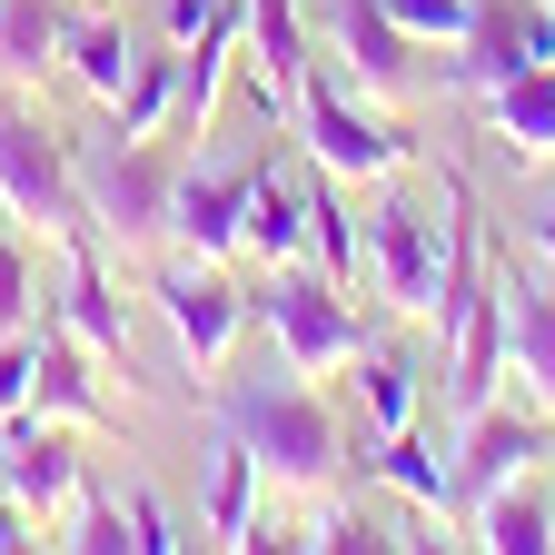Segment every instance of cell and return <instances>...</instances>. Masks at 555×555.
Instances as JSON below:
<instances>
[{"label": "cell", "instance_id": "1", "mask_svg": "<svg viewBox=\"0 0 555 555\" xmlns=\"http://www.w3.org/2000/svg\"><path fill=\"white\" fill-rule=\"evenodd\" d=\"M208 427L258 456L268 496H308L318 506V496H337V476H347V416L288 358L258 367V377H219V387H208Z\"/></svg>", "mask_w": 555, "mask_h": 555}, {"label": "cell", "instance_id": "2", "mask_svg": "<svg viewBox=\"0 0 555 555\" xmlns=\"http://www.w3.org/2000/svg\"><path fill=\"white\" fill-rule=\"evenodd\" d=\"M69 159H80V198H90V229L100 248L139 258V248H159L169 238V189H179V159H189V139L150 129V139H69Z\"/></svg>", "mask_w": 555, "mask_h": 555}, {"label": "cell", "instance_id": "3", "mask_svg": "<svg viewBox=\"0 0 555 555\" xmlns=\"http://www.w3.org/2000/svg\"><path fill=\"white\" fill-rule=\"evenodd\" d=\"M298 150L327 169V179H347V189H377V179H406L416 169V139L387 119V100H367L347 69H308V90H298Z\"/></svg>", "mask_w": 555, "mask_h": 555}, {"label": "cell", "instance_id": "4", "mask_svg": "<svg viewBox=\"0 0 555 555\" xmlns=\"http://www.w3.org/2000/svg\"><path fill=\"white\" fill-rule=\"evenodd\" d=\"M358 248H367V288L406 327L437 337V318H447V208H427V198H406L397 179H377V208H367Z\"/></svg>", "mask_w": 555, "mask_h": 555}, {"label": "cell", "instance_id": "5", "mask_svg": "<svg viewBox=\"0 0 555 555\" xmlns=\"http://www.w3.org/2000/svg\"><path fill=\"white\" fill-rule=\"evenodd\" d=\"M0 208L40 238V248H90V198H80V159L40 109H0Z\"/></svg>", "mask_w": 555, "mask_h": 555}, {"label": "cell", "instance_id": "6", "mask_svg": "<svg viewBox=\"0 0 555 555\" xmlns=\"http://www.w3.org/2000/svg\"><path fill=\"white\" fill-rule=\"evenodd\" d=\"M258 327L278 337V358H288L298 377H337V367H358V347H367V318L347 308V278H327L318 258L268 268V288H258Z\"/></svg>", "mask_w": 555, "mask_h": 555}, {"label": "cell", "instance_id": "7", "mask_svg": "<svg viewBox=\"0 0 555 555\" xmlns=\"http://www.w3.org/2000/svg\"><path fill=\"white\" fill-rule=\"evenodd\" d=\"M150 308H159V327H169L189 377H219L238 358V337L258 327V298L229 278V258H169L150 278Z\"/></svg>", "mask_w": 555, "mask_h": 555}, {"label": "cell", "instance_id": "8", "mask_svg": "<svg viewBox=\"0 0 555 555\" xmlns=\"http://www.w3.org/2000/svg\"><path fill=\"white\" fill-rule=\"evenodd\" d=\"M268 150H189L169 189V238L179 258H248V198Z\"/></svg>", "mask_w": 555, "mask_h": 555}, {"label": "cell", "instance_id": "9", "mask_svg": "<svg viewBox=\"0 0 555 555\" xmlns=\"http://www.w3.org/2000/svg\"><path fill=\"white\" fill-rule=\"evenodd\" d=\"M447 456H456V526H466V506H476V496H496L506 476H535V466L555 456V416H545V406H526V397H516V406L496 397V406H476L466 427H456V447H447Z\"/></svg>", "mask_w": 555, "mask_h": 555}, {"label": "cell", "instance_id": "10", "mask_svg": "<svg viewBox=\"0 0 555 555\" xmlns=\"http://www.w3.org/2000/svg\"><path fill=\"white\" fill-rule=\"evenodd\" d=\"M318 60L347 69L367 100H406L416 90V40L387 21V0H318Z\"/></svg>", "mask_w": 555, "mask_h": 555}, {"label": "cell", "instance_id": "11", "mask_svg": "<svg viewBox=\"0 0 555 555\" xmlns=\"http://www.w3.org/2000/svg\"><path fill=\"white\" fill-rule=\"evenodd\" d=\"M437 347H447V377H437V387H447V416L466 427L476 406L506 397V288H496V278H486V288H456Z\"/></svg>", "mask_w": 555, "mask_h": 555}, {"label": "cell", "instance_id": "12", "mask_svg": "<svg viewBox=\"0 0 555 555\" xmlns=\"http://www.w3.org/2000/svg\"><path fill=\"white\" fill-rule=\"evenodd\" d=\"M0 486H11V506L21 516H40V526H60V506L90 486V466H80V427H60V416H0Z\"/></svg>", "mask_w": 555, "mask_h": 555}, {"label": "cell", "instance_id": "13", "mask_svg": "<svg viewBox=\"0 0 555 555\" xmlns=\"http://www.w3.org/2000/svg\"><path fill=\"white\" fill-rule=\"evenodd\" d=\"M238 21H248V80H258L268 129L298 119V90H308V69H318V21H308V0H238Z\"/></svg>", "mask_w": 555, "mask_h": 555}, {"label": "cell", "instance_id": "14", "mask_svg": "<svg viewBox=\"0 0 555 555\" xmlns=\"http://www.w3.org/2000/svg\"><path fill=\"white\" fill-rule=\"evenodd\" d=\"M268 506L278 496H268L258 456L208 427V447H198V535L208 545H268Z\"/></svg>", "mask_w": 555, "mask_h": 555}, {"label": "cell", "instance_id": "15", "mask_svg": "<svg viewBox=\"0 0 555 555\" xmlns=\"http://www.w3.org/2000/svg\"><path fill=\"white\" fill-rule=\"evenodd\" d=\"M496 288H506V377L526 406L555 416V278L535 258V268H496Z\"/></svg>", "mask_w": 555, "mask_h": 555}, {"label": "cell", "instance_id": "16", "mask_svg": "<svg viewBox=\"0 0 555 555\" xmlns=\"http://www.w3.org/2000/svg\"><path fill=\"white\" fill-rule=\"evenodd\" d=\"M50 327H69L100 367H119V358H129V298H119V278H109L100 238H90V248H60V298H50Z\"/></svg>", "mask_w": 555, "mask_h": 555}, {"label": "cell", "instance_id": "17", "mask_svg": "<svg viewBox=\"0 0 555 555\" xmlns=\"http://www.w3.org/2000/svg\"><path fill=\"white\" fill-rule=\"evenodd\" d=\"M40 337V367H30V416H60V427H80V437H100V427H119V406H109V387H100V358L69 327H30Z\"/></svg>", "mask_w": 555, "mask_h": 555}, {"label": "cell", "instance_id": "18", "mask_svg": "<svg viewBox=\"0 0 555 555\" xmlns=\"http://www.w3.org/2000/svg\"><path fill=\"white\" fill-rule=\"evenodd\" d=\"M437 60H447L456 100H486L496 80H516V69H545V60H526V0H476L456 50H437Z\"/></svg>", "mask_w": 555, "mask_h": 555}, {"label": "cell", "instance_id": "19", "mask_svg": "<svg viewBox=\"0 0 555 555\" xmlns=\"http://www.w3.org/2000/svg\"><path fill=\"white\" fill-rule=\"evenodd\" d=\"M60 69H69V80H80L100 109L129 90L139 40H129V21H119V0H80V11H69V30H60Z\"/></svg>", "mask_w": 555, "mask_h": 555}, {"label": "cell", "instance_id": "20", "mask_svg": "<svg viewBox=\"0 0 555 555\" xmlns=\"http://www.w3.org/2000/svg\"><path fill=\"white\" fill-rule=\"evenodd\" d=\"M476 119H486V139H496L506 159L555 169V69H516V80H496V90L476 100Z\"/></svg>", "mask_w": 555, "mask_h": 555}, {"label": "cell", "instance_id": "21", "mask_svg": "<svg viewBox=\"0 0 555 555\" xmlns=\"http://www.w3.org/2000/svg\"><path fill=\"white\" fill-rule=\"evenodd\" d=\"M466 545H486V555H545L555 545V486H545V466L506 476L496 496H476L466 506Z\"/></svg>", "mask_w": 555, "mask_h": 555}, {"label": "cell", "instance_id": "22", "mask_svg": "<svg viewBox=\"0 0 555 555\" xmlns=\"http://www.w3.org/2000/svg\"><path fill=\"white\" fill-rule=\"evenodd\" d=\"M248 258L258 268H288V258H308V169H288V159H258V198H248Z\"/></svg>", "mask_w": 555, "mask_h": 555}, {"label": "cell", "instance_id": "23", "mask_svg": "<svg viewBox=\"0 0 555 555\" xmlns=\"http://www.w3.org/2000/svg\"><path fill=\"white\" fill-rule=\"evenodd\" d=\"M367 466L397 486V496H406L416 516L456 526V456H447V447H427L416 427H397V437H377V447H367Z\"/></svg>", "mask_w": 555, "mask_h": 555}, {"label": "cell", "instance_id": "24", "mask_svg": "<svg viewBox=\"0 0 555 555\" xmlns=\"http://www.w3.org/2000/svg\"><path fill=\"white\" fill-rule=\"evenodd\" d=\"M60 30H69V0H0V80L40 90L60 69Z\"/></svg>", "mask_w": 555, "mask_h": 555}, {"label": "cell", "instance_id": "25", "mask_svg": "<svg viewBox=\"0 0 555 555\" xmlns=\"http://www.w3.org/2000/svg\"><path fill=\"white\" fill-rule=\"evenodd\" d=\"M416 406H427V367L397 358V347H358V416H367V437L416 427Z\"/></svg>", "mask_w": 555, "mask_h": 555}, {"label": "cell", "instance_id": "26", "mask_svg": "<svg viewBox=\"0 0 555 555\" xmlns=\"http://www.w3.org/2000/svg\"><path fill=\"white\" fill-rule=\"evenodd\" d=\"M308 258H318L327 278H347V288L367 278V248H358V208H347V179H327L318 159H308Z\"/></svg>", "mask_w": 555, "mask_h": 555}, {"label": "cell", "instance_id": "27", "mask_svg": "<svg viewBox=\"0 0 555 555\" xmlns=\"http://www.w3.org/2000/svg\"><path fill=\"white\" fill-rule=\"evenodd\" d=\"M169 109H179V50L159 40V50H139L129 90L109 100V129H119V139H150V129H169Z\"/></svg>", "mask_w": 555, "mask_h": 555}, {"label": "cell", "instance_id": "28", "mask_svg": "<svg viewBox=\"0 0 555 555\" xmlns=\"http://www.w3.org/2000/svg\"><path fill=\"white\" fill-rule=\"evenodd\" d=\"M50 545H80V555H119V545H129V516H119V496L80 486V496L60 506V535H50Z\"/></svg>", "mask_w": 555, "mask_h": 555}, {"label": "cell", "instance_id": "29", "mask_svg": "<svg viewBox=\"0 0 555 555\" xmlns=\"http://www.w3.org/2000/svg\"><path fill=\"white\" fill-rule=\"evenodd\" d=\"M40 268H30V229H0V327H40Z\"/></svg>", "mask_w": 555, "mask_h": 555}, {"label": "cell", "instance_id": "30", "mask_svg": "<svg viewBox=\"0 0 555 555\" xmlns=\"http://www.w3.org/2000/svg\"><path fill=\"white\" fill-rule=\"evenodd\" d=\"M466 11H476V0H387V21H397V30L416 40V50H456Z\"/></svg>", "mask_w": 555, "mask_h": 555}, {"label": "cell", "instance_id": "31", "mask_svg": "<svg viewBox=\"0 0 555 555\" xmlns=\"http://www.w3.org/2000/svg\"><path fill=\"white\" fill-rule=\"evenodd\" d=\"M30 367H40V337L30 327H0V416L30 406Z\"/></svg>", "mask_w": 555, "mask_h": 555}, {"label": "cell", "instance_id": "32", "mask_svg": "<svg viewBox=\"0 0 555 555\" xmlns=\"http://www.w3.org/2000/svg\"><path fill=\"white\" fill-rule=\"evenodd\" d=\"M119 516H129V545H139V555H169V545H189V535L169 526V506L150 496V486H129V496H119Z\"/></svg>", "mask_w": 555, "mask_h": 555}, {"label": "cell", "instance_id": "33", "mask_svg": "<svg viewBox=\"0 0 555 555\" xmlns=\"http://www.w3.org/2000/svg\"><path fill=\"white\" fill-rule=\"evenodd\" d=\"M11 545H40V516H21L11 486H0V555H11Z\"/></svg>", "mask_w": 555, "mask_h": 555}, {"label": "cell", "instance_id": "34", "mask_svg": "<svg viewBox=\"0 0 555 555\" xmlns=\"http://www.w3.org/2000/svg\"><path fill=\"white\" fill-rule=\"evenodd\" d=\"M526 248H535V258L555 268V198H545V208H535V219H526Z\"/></svg>", "mask_w": 555, "mask_h": 555}, {"label": "cell", "instance_id": "35", "mask_svg": "<svg viewBox=\"0 0 555 555\" xmlns=\"http://www.w3.org/2000/svg\"><path fill=\"white\" fill-rule=\"evenodd\" d=\"M545 11H555V0H545Z\"/></svg>", "mask_w": 555, "mask_h": 555}]
</instances>
